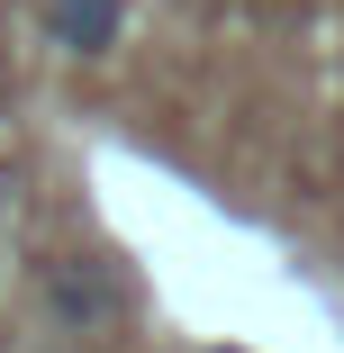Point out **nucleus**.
<instances>
[{
	"mask_svg": "<svg viewBox=\"0 0 344 353\" xmlns=\"http://www.w3.org/2000/svg\"><path fill=\"white\" fill-rule=\"evenodd\" d=\"M136 317V272L109 245H63L37 263V326L63 344H109Z\"/></svg>",
	"mask_w": 344,
	"mask_h": 353,
	"instance_id": "1",
	"label": "nucleus"
},
{
	"mask_svg": "<svg viewBox=\"0 0 344 353\" xmlns=\"http://www.w3.org/2000/svg\"><path fill=\"white\" fill-rule=\"evenodd\" d=\"M209 353H236V344H209Z\"/></svg>",
	"mask_w": 344,
	"mask_h": 353,
	"instance_id": "5",
	"label": "nucleus"
},
{
	"mask_svg": "<svg viewBox=\"0 0 344 353\" xmlns=\"http://www.w3.org/2000/svg\"><path fill=\"white\" fill-rule=\"evenodd\" d=\"M0 227H10V172H0Z\"/></svg>",
	"mask_w": 344,
	"mask_h": 353,
	"instance_id": "4",
	"label": "nucleus"
},
{
	"mask_svg": "<svg viewBox=\"0 0 344 353\" xmlns=\"http://www.w3.org/2000/svg\"><path fill=\"white\" fill-rule=\"evenodd\" d=\"M0 118H10V63H0Z\"/></svg>",
	"mask_w": 344,
	"mask_h": 353,
	"instance_id": "3",
	"label": "nucleus"
},
{
	"mask_svg": "<svg viewBox=\"0 0 344 353\" xmlns=\"http://www.w3.org/2000/svg\"><path fill=\"white\" fill-rule=\"evenodd\" d=\"M127 37V0H37V46L63 63H109Z\"/></svg>",
	"mask_w": 344,
	"mask_h": 353,
	"instance_id": "2",
	"label": "nucleus"
}]
</instances>
